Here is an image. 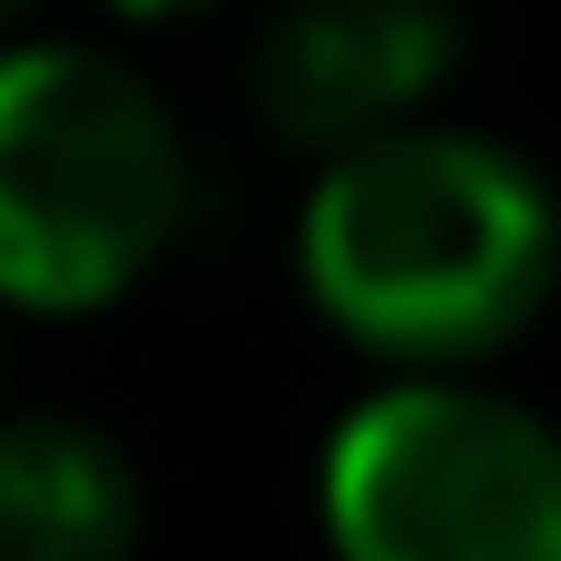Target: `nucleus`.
I'll list each match as a JSON object with an SVG mask.
<instances>
[{
  "instance_id": "6",
  "label": "nucleus",
  "mask_w": 561,
  "mask_h": 561,
  "mask_svg": "<svg viewBox=\"0 0 561 561\" xmlns=\"http://www.w3.org/2000/svg\"><path fill=\"white\" fill-rule=\"evenodd\" d=\"M118 20H187V10H207V0H108Z\"/></svg>"
},
{
  "instance_id": "5",
  "label": "nucleus",
  "mask_w": 561,
  "mask_h": 561,
  "mask_svg": "<svg viewBox=\"0 0 561 561\" xmlns=\"http://www.w3.org/2000/svg\"><path fill=\"white\" fill-rule=\"evenodd\" d=\"M148 493L118 434L79 414H0V561H128Z\"/></svg>"
},
{
  "instance_id": "3",
  "label": "nucleus",
  "mask_w": 561,
  "mask_h": 561,
  "mask_svg": "<svg viewBox=\"0 0 561 561\" xmlns=\"http://www.w3.org/2000/svg\"><path fill=\"white\" fill-rule=\"evenodd\" d=\"M335 561H561V434L463 375H404L325 444Z\"/></svg>"
},
{
  "instance_id": "2",
  "label": "nucleus",
  "mask_w": 561,
  "mask_h": 561,
  "mask_svg": "<svg viewBox=\"0 0 561 561\" xmlns=\"http://www.w3.org/2000/svg\"><path fill=\"white\" fill-rule=\"evenodd\" d=\"M178 217L187 148L138 69L79 39L0 49V306H108L168 256Z\"/></svg>"
},
{
  "instance_id": "4",
  "label": "nucleus",
  "mask_w": 561,
  "mask_h": 561,
  "mask_svg": "<svg viewBox=\"0 0 561 561\" xmlns=\"http://www.w3.org/2000/svg\"><path fill=\"white\" fill-rule=\"evenodd\" d=\"M454 49H463L454 0H276L256 30L247 89L286 148L345 158L385 128H414Z\"/></svg>"
},
{
  "instance_id": "1",
  "label": "nucleus",
  "mask_w": 561,
  "mask_h": 561,
  "mask_svg": "<svg viewBox=\"0 0 561 561\" xmlns=\"http://www.w3.org/2000/svg\"><path fill=\"white\" fill-rule=\"evenodd\" d=\"M296 266L345 345L404 375H454L542 316L561 276V207L523 148L414 118L325 158L296 217Z\"/></svg>"
},
{
  "instance_id": "7",
  "label": "nucleus",
  "mask_w": 561,
  "mask_h": 561,
  "mask_svg": "<svg viewBox=\"0 0 561 561\" xmlns=\"http://www.w3.org/2000/svg\"><path fill=\"white\" fill-rule=\"evenodd\" d=\"M30 10H39V0H0V49H10V30H20Z\"/></svg>"
}]
</instances>
